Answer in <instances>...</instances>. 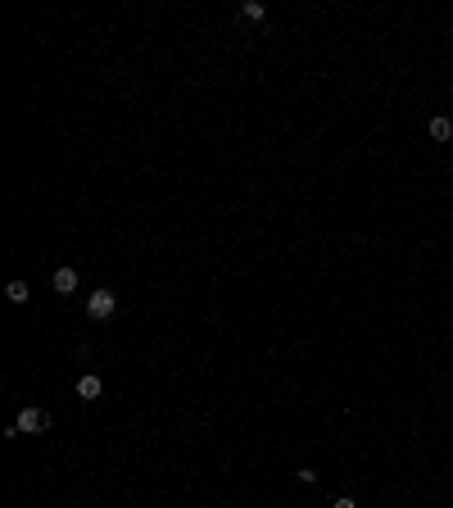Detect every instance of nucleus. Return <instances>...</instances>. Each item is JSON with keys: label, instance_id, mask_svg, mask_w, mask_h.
Segmentation results:
<instances>
[{"label": "nucleus", "instance_id": "f257e3e1", "mask_svg": "<svg viewBox=\"0 0 453 508\" xmlns=\"http://www.w3.org/2000/svg\"><path fill=\"white\" fill-rule=\"evenodd\" d=\"M114 314H118V295H114V291H91V295H87V318L109 323Z\"/></svg>", "mask_w": 453, "mask_h": 508}, {"label": "nucleus", "instance_id": "f03ea898", "mask_svg": "<svg viewBox=\"0 0 453 508\" xmlns=\"http://www.w3.org/2000/svg\"><path fill=\"white\" fill-rule=\"evenodd\" d=\"M14 427H19L23 436H32V431H45V427H50V413H41V409H32V404H28V409H19V418H14Z\"/></svg>", "mask_w": 453, "mask_h": 508}, {"label": "nucleus", "instance_id": "7ed1b4c3", "mask_svg": "<svg viewBox=\"0 0 453 508\" xmlns=\"http://www.w3.org/2000/svg\"><path fill=\"white\" fill-rule=\"evenodd\" d=\"M50 286H54L59 295H73V291H77V268H54V272H50Z\"/></svg>", "mask_w": 453, "mask_h": 508}, {"label": "nucleus", "instance_id": "20e7f679", "mask_svg": "<svg viewBox=\"0 0 453 508\" xmlns=\"http://www.w3.org/2000/svg\"><path fill=\"white\" fill-rule=\"evenodd\" d=\"M100 395H105V381L96 372H87V377L77 381V400H100Z\"/></svg>", "mask_w": 453, "mask_h": 508}, {"label": "nucleus", "instance_id": "39448f33", "mask_svg": "<svg viewBox=\"0 0 453 508\" xmlns=\"http://www.w3.org/2000/svg\"><path fill=\"white\" fill-rule=\"evenodd\" d=\"M426 132H431V141H449V136H453V119H444V114H435V119L426 123Z\"/></svg>", "mask_w": 453, "mask_h": 508}, {"label": "nucleus", "instance_id": "423d86ee", "mask_svg": "<svg viewBox=\"0 0 453 508\" xmlns=\"http://www.w3.org/2000/svg\"><path fill=\"white\" fill-rule=\"evenodd\" d=\"M5 300H10V304H28V281H10V286H5Z\"/></svg>", "mask_w": 453, "mask_h": 508}, {"label": "nucleus", "instance_id": "0eeeda50", "mask_svg": "<svg viewBox=\"0 0 453 508\" xmlns=\"http://www.w3.org/2000/svg\"><path fill=\"white\" fill-rule=\"evenodd\" d=\"M263 14H268V10H263L259 0H245V5H240V19H249V23H259Z\"/></svg>", "mask_w": 453, "mask_h": 508}, {"label": "nucleus", "instance_id": "6e6552de", "mask_svg": "<svg viewBox=\"0 0 453 508\" xmlns=\"http://www.w3.org/2000/svg\"><path fill=\"white\" fill-rule=\"evenodd\" d=\"M331 508H358V504H354V499H349V495H340V499H335Z\"/></svg>", "mask_w": 453, "mask_h": 508}]
</instances>
